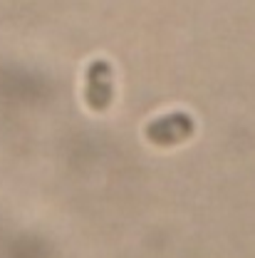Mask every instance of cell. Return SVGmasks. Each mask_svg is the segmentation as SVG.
<instances>
[{
    "mask_svg": "<svg viewBox=\"0 0 255 258\" xmlns=\"http://www.w3.org/2000/svg\"><path fill=\"white\" fill-rule=\"evenodd\" d=\"M117 97V80H114V67L107 57L90 60L82 75V99L90 112L104 114L114 104Z\"/></svg>",
    "mask_w": 255,
    "mask_h": 258,
    "instance_id": "cell-1",
    "label": "cell"
},
{
    "mask_svg": "<svg viewBox=\"0 0 255 258\" xmlns=\"http://www.w3.org/2000/svg\"><path fill=\"white\" fill-rule=\"evenodd\" d=\"M193 134H196V119H193V114L184 112V109L159 114V117L149 119L144 127V139L156 149L181 147V144L191 142Z\"/></svg>",
    "mask_w": 255,
    "mask_h": 258,
    "instance_id": "cell-2",
    "label": "cell"
}]
</instances>
